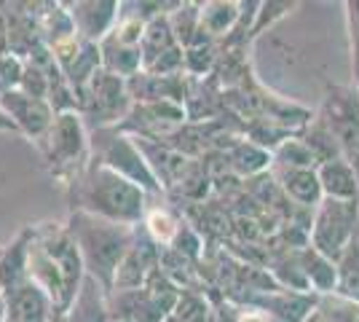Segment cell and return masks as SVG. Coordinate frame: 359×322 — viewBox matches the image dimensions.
Returning <instances> with one entry per match:
<instances>
[{
	"instance_id": "1",
	"label": "cell",
	"mask_w": 359,
	"mask_h": 322,
	"mask_svg": "<svg viewBox=\"0 0 359 322\" xmlns=\"http://www.w3.org/2000/svg\"><path fill=\"white\" fill-rule=\"evenodd\" d=\"M359 223L357 201H322L314 223V250L325 255L330 263L341 261L346 245L351 242V234Z\"/></svg>"
},
{
	"instance_id": "2",
	"label": "cell",
	"mask_w": 359,
	"mask_h": 322,
	"mask_svg": "<svg viewBox=\"0 0 359 322\" xmlns=\"http://www.w3.org/2000/svg\"><path fill=\"white\" fill-rule=\"evenodd\" d=\"M319 185L330 199L338 201H357L359 199V180L354 169L348 167L346 159H330L319 169Z\"/></svg>"
},
{
	"instance_id": "3",
	"label": "cell",
	"mask_w": 359,
	"mask_h": 322,
	"mask_svg": "<svg viewBox=\"0 0 359 322\" xmlns=\"http://www.w3.org/2000/svg\"><path fill=\"white\" fill-rule=\"evenodd\" d=\"M338 293L348 301L359 304V223L338 261Z\"/></svg>"
},
{
	"instance_id": "4",
	"label": "cell",
	"mask_w": 359,
	"mask_h": 322,
	"mask_svg": "<svg viewBox=\"0 0 359 322\" xmlns=\"http://www.w3.org/2000/svg\"><path fill=\"white\" fill-rule=\"evenodd\" d=\"M346 16H348V32H351V65H354V78L359 86V0L346 3Z\"/></svg>"
},
{
	"instance_id": "5",
	"label": "cell",
	"mask_w": 359,
	"mask_h": 322,
	"mask_svg": "<svg viewBox=\"0 0 359 322\" xmlns=\"http://www.w3.org/2000/svg\"><path fill=\"white\" fill-rule=\"evenodd\" d=\"M150 231L158 236V239H172L175 236V223H172V217L169 215H161V213H156V215H150Z\"/></svg>"
},
{
	"instance_id": "6",
	"label": "cell",
	"mask_w": 359,
	"mask_h": 322,
	"mask_svg": "<svg viewBox=\"0 0 359 322\" xmlns=\"http://www.w3.org/2000/svg\"><path fill=\"white\" fill-rule=\"evenodd\" d=\"M239 322H269V317H263L260 311H247L239 317Z\"/></svg>"
}]
</instances>
